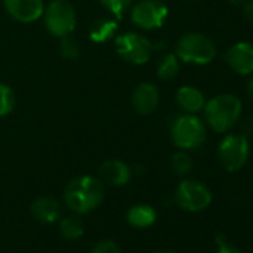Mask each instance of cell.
Masks as SVG:
<instances>
[{"label":"cell","instance_id":"6da1fadb","mask_svg":"<svg viewBox=\"0 0 253 253\" xmlns=\"http://www.w3.org/2000/svg\"><path fill=\"white\" fill-rule=\"evenodd\" d=\"M204 122L209 128L219 134L229 133L243 113V103L234 94H219L204 104Z\"/></svg>","mask_w":253,"mask_h":253},{"label":"cell","instance_id":"7a4b0ae2","mask_svg":"<svg viewBox=\"0 0 253 253\" xmlns=\"http://www.w3.org/2000/svg\"><path fill=\"white\" fill-rule=\"evenodd\" d=\"M104 200L101 180L92 176H79L69 182L64 189V203L76 214H85L97 209Z\"/></svg>","mask_w":253,"mask_h":253},{"label":"cell","instance_id":"3957f363","mask_svg":"<svg viewBox=\"0 0 253 253\" xmlns=\"http://www.w3.org/2000/svg\"><path fill=\"white\" fill-rule=\"evenodd\" d=\"M207 139L206 122L192 113L179 116L171 125V140L180 151H194L204 145Z\"/></svg>","mask_w":253,"mask_h":253},{"label":"cell","instance_id":"277c9868","mask_svg":"<svg viewBox=\"0 0 253 253\" xmlns=\"http://www.w3.org/2000/svg\"><path fill=\"white\" fill-rule=\"evenodd\" d=\"M176 55L186 64L206 66L216 58V46L206 35L189 32L179 39L176 45Z\"/></svg>","mask_w":253,"mask_h":253},{"label":"cell","instance_id":"5b68a950","mask_svg":"<svg viewBox=\"0 0 253 253\" xmlns=\"http://www.w3.org/2000/svg\"><path fill=\"white\" fill-rule=\"evenodd\" d=\"M249 140L240 133H226L217 148L219 163L229 173L240 171L249 161Z\"/></svg>","mask_w":253,"mask_h":253},{"label":"cell","instance_id":"8992f818","mask_svg":"<svg viewBox=\"0 0 253 253\" xmlns=\"http://www.w3.org/2000/svg\"><path fill=\"white\" fill-rule=\"evenodd\" d=\"M45 26L55 38L70 36L76 27V12L67 0H54L43 11Z\"/></svg>","mask_w":253,"mask_h":253},{"label":"cell","instance_id":"52a82bcc","mask_svg":"<svg viewBox=\"0 0 253 253\" xmlns=\"http://www.w3.org/2000/svg\"><path fill=\"white\" fill-rule=\"evenodd\" d=\"M213 195L210 189L200 180L185 179L179 183L174 192V201L186 211L197 213L206 210L211 204Z\"/></svg>","mask_w":253,"mask_h":253},{"label":"cell","instance_id":"ba28073f","mask_svg":"<svg viewBox=\"0 0 253 253\" xmlns=\"http://www.w3.org/2000/svg\"><path fill=\"white\" fill-rule=\"evenodd\" d=\"M116 52L122 60L131 64H145L151 60L154 46L139 33H124L115 39Z\"/></svg>","mask_w":253,"mask_h":253},{"label":"cell","instance_id":"9c48e42d","mask_svg":"<svg viewBox=\"0 0 253 253\" xmlns=\"http://www.w3.org/2000/svg\"><path fill=\"white\" fill-rule=\"evenodd\" d=\"M169 17V8L161 0H140L133 6L131 21L145 30L160 29Z\"/></svg>","mask_w":253,"mask_h":253},{"label":"cell","instance_id":"30bf717a","mask_svg":"<svg viewBox=\"0 0 253 253\" xmlns=\"http://www.w3.org/2000/svg\"><path fill=\"white\" fill-rule=\"evenodd\" d=\"M225 61L231 70L241 76H249L253 73V43L238 42L232 45L226 54Z\"/></svg>","mask_w":253,"mask_h":253},{"label":"cell","instance_id":"8fae6325","mask_svg":"<svg viewBox=\"0 0 253 253\" xmlns=\"http://www.w3.org/2000/svg\"><path fill=\"white\" fill-rule=\"evenodd\" d=\"M8 14L21 23H33L43 15V0H3Z\"/></svg>","mask_w":253,"mask_h":253},{"label":"cell","instance_id":"7c38bea8","mask_svg":"<svg viewBox=\"0 0 253 253\" xmlns=\"http://www.w3.org/2000/svg\"><path fill=\"white\" fill-rule=\"evenodd\" d=\"M160 103V91L151 82H143L133 91V106L140 115H151Z\"/></svg>","mask_w":253,"mask_h":253},{"label":"cell","instance_id":"4fadbf2b","mask_svg":"<svg viewBox=\"0 0 253 253\" xmlns=\"http://www.w3.org/2000/svg\"><path fill=\"white\" fill-rule=\"evenodd\" d=\"M100 176L112 186H124L131 179V169L119 160H109L100 166Z\"/></svg>","mask_w":253,"mask_h":253},{"label":"cell","instance_id":"5bb4252c","mask_svg":"<svg viewBox=\"0 0 253 253\" xmlns=\"http://www.w3.org/2000/svg\"><path fill=\"white\" fill-rule=\"evenodd\" d=\"M32 216L42 223H54L60 219V203L52 197H41L32 204Z\"/></svg>","mask_w":253,"mask_h":253},{"label":"cell","instance_id":"9a60e30c","mask_svg":"<svg viewBox=\"0 0 253 253\" xmlns=\"http://www.w3.org/2000/svg\"><path fill=\"white\" fill-rule=\"evenodd\" d=\"M176 101L179 104V107L185 112V113H198L204 109L206 104V97L204 94L195 88V86H182L177 89L176 92Z\"/></svg>","mask_w":253,"mask_h":253},{"label":"cell","instance_id":"2e32d148","mask_svg":"<svg viewBox=\"0 0 253 253\" xmlns=\"http://www.w3.org/2000/svg\"><path fill=\"white\" fill-rule=\"evenodd\" d=\"M157 220V211L152 206L137 204L128 209L126 211V222L134 228H149Z\"/></svg>","mask_w":253,"mask_h":253},{"label":"cell","instance_id":"e0dca14e","mask_svg":"<svg viewBox=\"0 0 253 253\" xmlns=\"http://www.w3.org/2000/svg\"><path fill=\"white\" fill-rule=\"evenodd\" d=\"M116 29H118L116 21L109 20V18H100V20H97L91 26V29H89V38H91L92 42L103 43V42H106L107 39H110L115 35Z\"/></svg>","mask_w":253,"mask_h":253},{"label":"cell","instance_id":"ac0fdd59","mask_svg":"<svg viewBox=\"0 0 253 253\" xmlns=\"http://www.w3.org/2000/svg\"><path fill=\"white\" fill-rule=\"evenodd\" d=\"M84 232H85L84 222H82V219L76 213L72 214V216L64 217L60 222V234L66 240H70V241L79 240L84 235Z\"/></svg>","mask_w":253,"mask_h":253},{"label":"cell","instance_id":"d6986e66","mask_svg":"<svg viewBox=\"0 0 253 253\" xmlns=\"http://www.w3.org/2000/svg\"><path fill=\"white\" fill-rule=\"evenodd\" d=\"M179 58L176 54H167L161 58V61L158 63V76L163 81H171L177 76L179 70H180V64H179Z\"/></svg>","mask_w":253,"mask_h":253},{"label":"cell","instance_id":"ffe728a7","mask_svg":"<svg viewBox=\"0 0 253 253\" xmlns=\"http://www.w3.org/2000/svg\"><path fill=\"white\" fill-rule=\"evenodd\" d=\"M169 166H170V170H171L173 174H176L179 177H183V176L191 173V170L194 167V163H192L191 155L186 151H180V152L174 154L170 158Z\"/></svg>","mask_w":253,"mask_h":253},{"label":"cell","instance_id":"44dd1931","mask_svg":"<svg viewBox=\"0 0 253 253\" xmlns=\"http://www.w3.org/2000/svg\"><path fill=\"white\" fill-rule=\"evenodd\" d=\"M15 107V94L14 91L5 85L0 84V116L9 115Z\"/></svg>","mask_w":253,"mask_h":253},{"label":"cell","instance_id":"7402d4cb","mask_svg":"<svg viewBox=\"0 0 253 253\" xmlns=\"http://www.w3.org/2000/svg\"><path fill=\"white\" fill-rule=\"evenodd\" d=\"M79 52H81V48H79V43L70 38V36H66V38H61V43H60V54L67 58V60H76L79 57Z\"/></svg>","mask_w":253,"mask_h":253},{"label":"cell","instance_id":"603a6c76","mask_svg":"<svg viewBox=\"0 0 253 253\" xmlns=\"http://www.w3.org/2000/svg\"><path fill=\"white\" fill-rule=\"evenodd\" d=\"M101 5L115 17H121L133 3V0H100Z\"/></svg>","mask_w":253,"mask_h":253},{"label":"cell","instance_id":"cb8c5ba5","mask_svg":"<svg viewBox=\"0 0 253 253\" xmlns=\"http://www.w3.org/2000/svg\"><path fill=\"white\" fill-rule=\"evenodd\" d=\"M91 253H121V249H119V246L115 241H112V240H103V241L97 243L92 247Z\"/></svg>","mask_w":253,"mask_h":253},{"label":"cell","instance_id":"d4e9b609","mask_svg":"<svg viewBox=\"0 0 253 253\" xmlns=\"http://www.w3.org/2000/svg\"><path fill=\"white\" fill-rule=\"evenodd\" d=\"M216 244H217L216 253H241L235 246L229 244L222 234H217L216 235Z\"/></svg>","mask_w":253,"mask_h":253},{"label":"cell","instance_id":"484cf974","mask_svg":"<svg viewBox=\"0 0 253 253\" xmlns=\"http://www.w3.org/2000/svg\"><path fill=\"white\" fill-rule=\"evenodd\" d=\"M240 130L244 137L253 136V115H247L244 118H240Z\"/></svg>","mask_w":253,"mask_h":253},{"label":"cell","instance_id":"4316f807","mask_svg":"<svg viewBox=\"0 0 253 253\" xmlns=\"http://www.w3.org/2000/svg\"><path fill=\"white\" fill-rule=\"evenodd\" d=\"M244 15L247 18V21L253 26V0H249L244 5Z\"/></svg>","mask_w":253,"mask_h":253},{"label":"cell","instance_id":"83f0119b","mask_svg":"<svg viewBox=\"0 0 253 253\" xmlns=\"http://www.w3.org/2000/svg\"><path fill=\"white\" fill-rule=\"evenodd\" d=\"M250 78H249V81H247V84H246V92H247V95L253 100V73L252 75H249Z\"/></svg>","mask_w":253,"mask_h":253},{"label":"cell","instance_id":"f1b7e54d","mask_svg":"<svg viewBox=\"0 0 253 253\" xmlns=\"http://www.w3.org/2000/svg\"><path fill=\"white\" fill-rule=\"evenodd\" d=\"M228 2L231 3V5H234V6H238V5H243L246 0H228Z\"/></svg>","mask_w":253,"mask_h":253},{"label":"cell","instance_id":"f546056e","mask_svg":"<svg viewBox=\"0 0 253 253\" xmlns=\"http://www.w3.org/2000/svg\"><path fill=\"white\" fill-rule=\"evenodd\" d=\"M152 253H176V252H173V250H155Z\"/></svg>","mask_w":253,"mask_h":253},{"label":"cell","instance_id":"4dcf8cb0","mask_svg":"<svg viewBox=\"0 0 253 253\" xmlns=\"http://www.w3.org/2000/svg\"><path fill=\"white\" fill-rule=\"evenodd\" d=\"M252 253H253V252H252Z\"/></svg>","mask_w":253,"mask_h":253}]
</instances>
